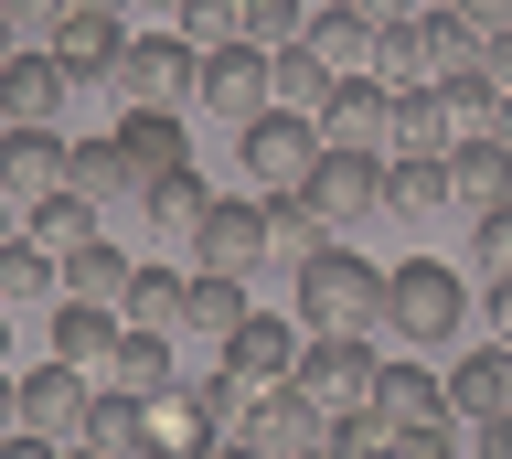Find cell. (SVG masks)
I'll return each mask as SVG.
<instances>
[{"label": "cell", "instance_id": "obj_7", "mask_svg": "<svg viewBox=\"0 0 512 459\" xmlns=\"http://www.w3.org/2000/svg\"><path fill=\"white\" fill-rule=\"evenodd\" d=\"M75 107V75L54 65V43H11L0 54V129H54Z\"/></svg>", "mask_w": 512, "mask_h": 459}, {"label": "cell", "instance_id": "obj_42", "mask_svg": "<svg viewBox=\"0 0 512 459\" xmlns=\"http://www.w3.org/2000/svg\"><path fill=\"white\" fill-rule=\"evenodd\" d=\"M406 459H470V438L438 417V427H416V438H406Z\"/></svg>", "mask_w": 512, "mask_h": 459}, {"label": "cell", "instance_id": "obj_14", "mask_svg": "<svg viewBox=\"0 0 512 459\" xmlns=\"http://www.w3.org/2000/svg\"><path fill=\"white\" fill-rule=\"evenodd\" d=\"M64 161H75V139H64V129H0V203L22 214V203L64 193Z\"/></svg>", "mask_w": 512, "mask_h": 459}, {"label": "cell", "instance_id": "obj_60", "mask_svg": "<svg viewBox=\"0 0 512 459\" xmlns=\"http://www.w3.org/2000/svg\"><path fill=\"white\" fill-rule=\"evenodd\" d=\"M352 11H363V0H352Z\"/></svg>", "mask_w": 512, "mask_h": 459}, {"label": "cell", "instance_id": "obj_20", "mask_svg": "<svg viewBox=\"0 0 512 459\" xmlns=\"http://www.w3.org/2000/svg\"><path fill=\"white\" fill-rule=\"evenodd\" d=\"M256 299H246V278H214V267H182V342H203L214 353L224 331L246 321Z\"/></svg>", "mask_w": 512, "mask_h": 459}, {"label": "cell", "instance_id": "obj_59", "mask_svg": "<svg viewBox=\"0 0 512 459\" xmlns=\"http://www.w3.org/2000/svg\"><path fill=\"white\" fill-rule=\"evenodd\" d=\"M299 459H320V449H299Z\"/></svg>", "mask_w": 512, "mask_h": 459}, {"label": "cell", "instance_id": "obj_56", "mask_svg": "<svg viewBox=\"0 0 512 459\" xmlns=\"http://www.w3.org/2000/svg\"><path fill=\"white\" fill-rule=\"evenodd\" d=\"M11 235H22V225H11V203H0V246H11Z\"/></svg>", "mask_w": 512, "mask_h": 459}, {"label": "cell", "instance_id": "obj_36", "mask_svg": "<svg viewBox=\"0 0 512 459\" xmlns=\"http://www.w3.org/2000/svg\"><path fill=\"white\" fill-rule=\"evenodd\" d=\"M320 459H406V427H384L374 406L363 417H331L320 427Z\"/></svg>", "mask_w": 512, "mask_h": 459}, {"label": "cell", "instance_id": "obj_30", "mask_svg": "<svg viewBox=\"0 0 512 459\" xmlns=\"http://www.w3.org/2000/svg\"><path fill=\"white\" fill-rule=\"evenodd\" d=\"M118 321H128V331H182V267H139V257H128Z\"/></svg>", "mask_w": 512, "mask_h": 459}, {"label": "cell", "instance_id": "obj_38", "mask_svg": "<svg viewBox=\"0 0 512 459\" xmlns=\"http://www.w3.org/2000/svg\"><path fill=\"white\" fill-rule=\"evenodd\" d=\"M438 107H448V129H459V139H491V107H502V86H491V75H448Z\"/></svg>", "mask_w": 512, "mask_h": 459}, {"label": "cell", "instance_id": "obj_29", "mask_svg": "<svg viewBox=\"0 0 512 459\" xmlns=\"http://www.w3.org/2000/svg\"><path fill=\"white\" fill-rule=\"evenodd\" d=\"M256 203H267V267H288V278H299V267L331 246V225H320L299 193H256Z\"/></svg>", "mask_w": 512, "mask_h": 459}, {"label": "cell", "instance_id": "obj_27", "mask_svg": "<svg viewBox=\"0 0 512 459\" xmlns=\"http://www.w3.org/2000/svg\"><path fill=\"white\" fill-rule=\"evenodd\" d=\"M107 353H118V310H96V299H54V363L107 374Z\"/></svg>", "mask_w": 512, "mask_h": 459}, {"label": "cell", "instance_id": "obj_13", "mask_svg": "<svg viewBox=\"0 0 512 459\" xmlns=\"http://www.w3.org/2000/svg\"><path fill=\"white\" fill-rule=\"evenodd\" d=\"M214 363L235 374V385H288V363H299V321H278V310H246V321L214 342Z\"/></svg>", "mask_w": 512, "mask_h": 459}, {"label": "cell", "instance_id": "obj_28", "mask_svg": "<svg viewBox=\"0 0 512 459\" xmlns=\"http://www.w3.org/2000/svg\"><path fill=\"white\" fill-rule=\"evenodd\" d=\"M22 235H32V246H43V257H75V246H86V235H96V203L86 193H75V182H64V193H43V203H22Z\"/></svg>", "mask_w": 512, "mask_h": 459}, {"label": "cell", "instance_id": "obj_35", "mask_svg": "<svg viewBox=\"0 0 512 459\" xmlns=\"http://www.w3.org/2000/svg\"><path fill=\"white\" fill-rule=\"evenodd\" d=\"M416 54H427V86L480 75V33H470V22H448V11H427V22H416Z\"/></svg>", "mask_w": 512, "mask_h": 459}, {"label": "cell", "instance_id": "obj_23", "mask_svg": "<svg viewBox=\"0 0 512 459\" xmlns=\"http://www.w3.org/2000/svg\"><path fill=\"white\" fill-rule=\"evenodd\" d=\"M448 107H438V86H395V118H384V161H438L448 150Z\"/></svg>", "mask_w": 512, "mask_h": 459}, {"label": "cell", "instance_id": "obj_53", "mask_svg": "<svg viewBox=\"0 0 512 459\" xmlns=\"http://www.w3.org/2000/svg\"><path fill=\"white\" fill-rule=\"evenodd\" d=\"M11 427H22V417H11V374H0V438H11Z\"/></svg>", "mask_w": 512, "mask_h": 459}, {"label": "cell", "instance_id": "obj_48", "mask_svg": "<svg viewBox=\"0 0 512 459\" xmlns=\"http://www.w3.org/2000/svg\"><path fill=\"white\" fill-rule=\"evenodd\" d=\"M0 459H64L54 438H32V427H11V438H0Z\"/></svg>", "mask_w": 512, "mask_h": 459}, {"label": "cell", "instance_id": "obj_8", "mask_svg": "<svg viewBox=\"0 0 512 459\" xmlns=\"http://www.w3.org/2000/svg\"><path fill=\"white\" fill-rule=\"evenodd\" d=\"M182 257L214 267V278H256V257H267V203H256V193H214V214L192 225Z\"/></svg>", "mask_w": 512, "mask_h": 459}, {"label": "cell", "instance_id": "obj_15", "mask_svg": "<svg viewBox=\"0 0 512 459\" xmlns=\"http://www.w3.org/2000/svg\"><path fill=\"white\" fill-rule=\"evenodd\" d=\"M438 385H448V417L480 427V417H502V406H512V353H502V342H480V353H448V363H438Z\"/></svg>", "mask_w": 512, "mask_h": 459}, {"label": "cell", "instance_id": "obj_9", "mask_svg": "<svg viewBox=\"0 0 512 459\" xmlns=\"http://www.w3.org/2000/svg\"><path fill=\"white\" fill-rule=\"evenodd\" d=\"M86 395H96V374H75V363H22V374H11V417L64 449V438L86 427Z\"/></svg>", "mask_w": 512, "mask_h": 459}, {"label": "cell", "instance_id": "obj_50", "mask_svg": "<svg viewBox=\"0 0 512 459\" xmlns=\"http://www.w3.org/2000/svg\"><path fill=\"white\" fill-rule=\"evenodd\" d=\"M192 459H256V449H246V438H203Z\"/></svg>", "mask_w": 512, "mask_h": 459}, {"label": "cell", "instance_id": "obj_17", "mask_svg": "<svg viewBox=\"0 0 512 459\" xmlns=\"http://www.w3.org/2000/svg\"><path fill=\"white\" fill-rule=\"evenodd\" d=\"M374 417L406 427V438H416V427H438V417H448L438 363H374ZM448 427H459V417H448Z\"/></svg>", "mask_w": 512, "mask_h": 459}, {"label": "cell", "instance_id": "obj_43", "mask_svg": "<svg viewBox=\"0 0 512 459\" xmlns=\"http://www.w3.org/2000/svg\"><path fill=\"white\" fill-rule=\"evenodd\" d=\"M459 438H470V459H512V406H502V417H480V427H459Z\"/></svg>", "mask_w": 512, "mask_h": 459}, {"label": "cell", "instance_id": "obj_52", "mask_svg": "<svg viewBox=\"0 0 512 459\" xmlns=\"http://www.w3.org/2000/svg\"><path fill=\"white\" fill-rule=\"evenodd\" d=\"M75 11H96V22H128V0H75Z\"/></svg>", "mask_w": 512, "mask_h": 459}, {"label": "cell", "instance_id": "obj_5", "mask_svg": "<svg viewBox=\"0 0 512 459\" xmlns=\"http://www.w3.org/2000/svg\"><path fill=\"white\" fill-rule=\"evenodd\" d=\"M320 161V129L299 107H256L246 129H235V171H246V193H299Z\"/></svg>", "mask_w": 512, "mask_h": 459}, {"label": "cell", "instance_id": "obj_26", "mask_svg": "<svg viewBox=\"0 0 512 459\" xmlns=\"http://www.w3.org/2000/svg\"><path fill=\"white\" fill-rule=\"evenodd\" d=\"M118 43H128V22H96V11H64V22H54V65L75 75V86H107V65H118Z\"/></svg>", "mask_w": 512, "mask_h": 459}, {"label": "cell", "instance_id": "obj_55", "mask_svg": "<svg viewBox=\"0 0 512 459\" xmlns=\"http://www.w3.org/2000/svg\"><path fill=\"white\" fill-rule=\"evenodd\" d=\"M0 374H11V310H0Z\"/></svg>", "mask_w": 512, "mask_h": 459}, {"label": "cell", "instance_id": "obj_44", "mask_svg": "<svg viewBox=\"0 0 512 459\" xmlns=\"http://www.w3.org/2000/svg\"><path fill=\"white\" fill-rule=\"evenodd\" d=\"M448 22H470V33H512V0H448Z\"/></svg>", "mask_w": 512, "mask_h": 459}, {"label": "cell", "instance_id": "obj_39", "mask_svg": "<svg viewBox=\"0 0 512 459\" xmlns=\"http://www.w3.org/2000/svg\"><path fill=\"white\" fill-rule=\"evenodd\" d=\"M470 278H512V203L470 214Z\"/></svg>", "mask_w": 512, "mask_h": 459}, {"label": "cell", "instance_id": "obj_16", "mask_svg": "<svg viewBox=\"0 0 512 459\" xmlns=\"http://www.w3.org/2000/svg\"><path fill=\"white\" fill-rule=\"evenodd\" d=\"M448 214H491V203H512V150L502 139H448Z\"/></svg>", "mask_w": 512, "mask_h": 459}, {"label": "cell", "instance_id": "obj_24", "mask_svg": "<svg viewBox=\"0 0 512 459\" xmlns=\"http://www.w3.org/2000/svg\"><path fill=\"white\" fill-rule=\"evenodd\" d=\"M118 150L139 161V193H150L160 171L192 161V150H182V107H118Z\"/></svg>", "mask_w": 512, "mask_h": 459}, {"label": "cell", "instance_id": "obj_21", "mask_svg": "<svg viewBox=\"0 0 512 459\" xmlns=\"http://www.w3.org/2000/svg\"><path fill=\"white\" fill-rule=\"evenodd\" d=\"M64 182H75V193H86L96 214H107V203H139V161L118 150V129H86V139H75V161H64Z\"/></svg>", "mask_w": 512, "mask_h": 459}, {"label": "cell", "instance_id": "obj_6", "mask_svg": "<svg viewBox=\"0 0 512 459\" xmlns=\"http://www.w3.org/2000/svg\"><path fill=\"white\" fill-rule=\"evenodd\" d=\"M299 203H310L331 235L374 225V214H384V150H320L310 182H299Z\"/></svg>", "mask_w": 512, "mask_h": 459}, {"label": "cell", "instance_id": "obj_10", "mask_svg": "<svg viewBox=\"0 0 512 459\" xmlns=\"http://www.w3.org/2000/svg\"><path fill=\"white\" fill-rule=\"evenodd\" d=\"M235 438H246L256 459H299L320 449V406L299 385H246V417H235Z\"/></svg>", "mask_w": 512, "mask_h": 459}, {"label": "cell", "instance_id": "obj_12", "mask_svg": "<svg viewBox=\"0 0 512 459\" xmlns=\"http://www.w3.org/2000/svg\"><path fill=\"white\" fill-rule=\"evenodd\" d=\"M384 118H395V86H374V75H331V97L310 107L320 150H384Z\"/></svg>", "mask_w": 512, "mask_h": 459}, {"label": "cell", "instance_id": "obj_41", "mask_svg": "<svg viewBox=\"0 0 512 459\" xmlns=\"http://www.w3.org/2000/svg\"><path fill=\"white\" fill-rule=\"evenodd\" d=\"M235 11L246 0H182V43H235Z\"/></svg>", "mask_w": 512, "mask_h": 459}, {"label": "cell", "instance_id": "obj_18", "mask_svg": "<svg viewBox=\"0 0 512 459\" xmlns=\"http://www.w3.org/2000/svg\"><path fill=\"white\" fill-rule=\"evenodd\" d=\"M64 449H96V459H139V449H150V395H118V385H96V395H86V427H75Z\"/></svg>", "mask_w": 512, "mask_h": 459}, {"label": "cell", "instance_id": "obj_22", "mask_svg": "<svg viewBox=\"0 0 512 459\" xmlns=\"http://www.w3.org/2000/svg\"><path fill=\"white\" fill-rule=\"evenodd\" d=\"M374 33H384L374 11H352V0H320V11H310V33H299V43H310V54H320L331 75H363V65H374Z\"/></svg>", "mask_w": 512, "mask_h": 459}, {"label": "cell", "instance_id": "obj_4", "mask_svg": "<svg viewBox=\"0 0 512 459\" xmlns=\"http://www.w3.org/2000/svg\"><path fill=\"white\" fill-rule=\"evenodd\" d=\"M192 65H203V43L139 33V22H128L118 65H107V97H118V107H192Z\"/></svg>", "mask_w": 512, "mask_h": 459}, {"label": "cell", "instance_id": "obj_37", "mask_svg": "<svg viewBox=\"0 0 512 459\" xmlns=\"http://www.w3.org/2000/svg\"><path fill=\"white\" fill-rule=\"evenodd\" d=\"M299 33H310L299 0H246V11H235V43H256V54H278V43H299Z\"/></svg>", "mask_w": 512, "mask_h": 459}, {"label": "cell", "instance_id": "obj_33", "mask_svg": "<svg viewBox=\"0 0 512 459\" xmlns=\"http://www.w3.org/2000/svg\"><path fill=\"white\" fill-rule=\"evenodd\" d=\"M384 214H406V225L448 214V161H384Z\"/></svg>", "mask_w": 512, "mask_h": 459}, {"label": "cell", "instance_id": "obj_40", "mask_svg": "<svg viewBox=\"0 0 512 459\" xmlns=\"http://www.w3.org/2000/svg\"><path fill=\"white\" fill-rule=\"evenodd\" d=\"M75 11V0H0V22H11V43H54V22Z\"/></svg>", "mask_w": 512, "mask_h": 459}, {"label": "cell", "instance_id": "obj_51", "mask_svg": "<svg viewBox=\"0 0 512 459\" xmlns=\"http://www.w3.org/2000/svg\"><path fill=\"white\" fill-rule=\"evenodd\" d=\"M491 139H502V150H512V86H502V107H491Z\"/></svg>", "mask_w": 512, "mask_h": 459}, {"label": "cell", "instance_id": "obj_46", "mask_svg": "<svg viewBox=\"0 0 512 459\" xmlns=\"http://www.w3.org/2000/svg\"><path fill=\"white\" fill-rule=\"evenodd\" d=\"M480 75H491V86H512V33H480Z\"/></svg>", "mask_w": 512, "mask_h": 459}, {"label": "cell", "instance_id": "obj_2", "mask_svg": "<svg viewBox=\"0 0 512 459\" xmlns=\"http://www.w3.org/2000/svg\"><path fill=\"white\" fill-rule=\"evenodd\" d=\"M384 331L395 342H416V353H448L459 331H470V278L438 257H416V267H384Z\"/></svg>", "mask_w": 512, "mask_h": 459}, {"label": "cell", "instance_id": "obj_25", "mask_svg": "<svg viewBox=\"0 0 512 459\" xmlns=\"http://www.w3.org/2000/svg\"><path fill=\"white\" fill-rule=\"evenodd\" d=\"M139 214H150V235H160V246H192V225L214 214V182L182 161V171H160L150 193H139Z\"/></svg>", "mask_w": 512, "mask_h": 459}, {"label": "cell", "instance_id": "obj_31", "mask_svg": "<svg viewBox=\"0 0 512 459\" xmlns=\"http://www.w3.org/2000/svg\"><path fill=\"white\" fill-rule=\"evenodd\" d=\"M64 278V299H96V310H118V289H128V246H107V235H86L75 257L54 267Z\"/></svg>", "mask_w": 512, "mask_h": 459}, {"label": "cell", "instance_id": "obj_34", "mask_svg": "<svg viewBox=\"0 0 512 459\" xmlns=\"http://www.w3.org/2000/svg\"><path fill=\"white\" fill-rule=\"evenodd\" d=\"M32 299H64V278H54V257L32 235H11L0 246V310H32Z\"/></svg>", "mask_w": 512, "mask_h": 459}, {"label": "cell", "instance_id": "obj_11", "mask_svg": "<svg viewBox=\"0 0 512 459\" xmlns=\"http://www.w3.org/2000/svg\"><path fill=\"white\" fill-rule=\"evenodd\" d=\"M192 107H214L246 129L256 107H267V54L256 43H203V65H192Z\"/></svg>", "mask_w": 512, "mask_h": 459}, {"label": "cell", "instance_id": "obj_57", "mask_svg": "<svg viewBox=\"0 0 512 459\" xmlns=\"http://www.w3.org/2000/svg\"><path fill=\"white\" fill-rule=\"evenodd\" d=\"M0 54H11V22H0Z\"/></svg>", "mask_w": 512, "mask_h": 459}, {"label": "cell", "instance_id": "obj_49", "mask_svg": "<svg viewBox=\"0 0 512 459\" xmlns=\"http://www.w3.org/2000/svg\"><path fill=\"white\" fill-rule=\"evenodd\" d=\"M491 342L512 353V278H491Z\"/></svg>", "mask_w": 512, "mask_h": 459}, {"label": "cell", "instance_id": "obj_19", "mask_svg": "<svg viewBox=\"0 0 512 459\" xmlns=\"http://www.w3.org/2000/svg\"><path fill=\"white\" fill-rule=\"evenodd\" d=\"M171 374H182V331H128V321H118V353H107L96 385H118V395H171Z\"/></svg>", "mask_w": 512, "mask_h": 459}, {"label": "cell", "instance_id": "obj_47", "mask_svg": "<svg viewBox=\"0 0 512 459\" xmlns=\"http://www.w3.org/2000/svg\"><path fill=\"white\" fill-rule=\"evenodd\" d=\"M374 22H427V11H448V0H363Z\"/></svg>", "mask_w": 512, "mask_h": 459}, {"label": "cell", "instance_id": "obj_32", "mask_svg": "<svg viewBox=\"0 0 512 459\" xmlns=\"http://www.w3.org/2000/svg\"><path fill=\"white\" fill-rule=\"evenodd\" d=\"M320 97H331V65H320L310 43H278V54H267V107H299V118H310Z\"/></svg>", "mask_w": 512, "mask_h": 459}, {"label": "cell", "instance_id": "obj_45", "mask_svg": "<svg viewBox=\"0 0 512 459\" xmlns=\"http://www.w3.org/2000/svg\"><path fill=\"white\" fill-rule=\"evenodd\" d=\"M128 22L139 33H182V0H128Z\"/></svg>", "mask_w": 512, "mask_h": 459}, {"label": "cell", "instance_id": "obj_54", "mask_svg": "<svg viewBox=\"0 0 512 459\" xmlns=\"http://www.w3.org/2000/svg\"><path fill=\"white\" fill-rule=\"evenodd\" d=\"M139 459H192V449H171V438H150V449H139Z\"/></svg>", "mask_w": 512, "mask_h": 459}, {"label": "cell", "instance_id": "obj_1", "mask_svg": "<svg viewBox=\"0 0 512 459\" xmlns=\"http://www.w3.org/2000/svg\"><path fill=\"white\" fill-rule=\"evenodd\" d=\"M299 331H352V342H384V267L352 257V235H331L310 267H299Z\"/></svg>", "mask_w": 512, "mask_h": 459}, {"label": "cell", "instance_id": "obj_58", "mask_svg": "<svg viewBox=\"0 0 512 459\" xmlns=\"http://www.w3.org/2000/svg\"><path fill=\"white\" fill-rule=\"evenodd\" d=\"M64 459H96V449H64Z\"/></svg>", "mask_w": 512, "mask_h": 459}, {"label": "cell", "instance_id": "obj_3", "mask_svg": "<svg viewBox=\"0 0 512 459\" xmlns=\"http://www.w3.org/2000/svg\"><path fill=\"white\" fill-rule=\"evenodd\" d=\"M374 342H352V331H299V363H288V385L320 406V427L331 417H363L374 406Z\"/></svg>", "mask_w": 512, "mask_h": 459}]
</instances>
